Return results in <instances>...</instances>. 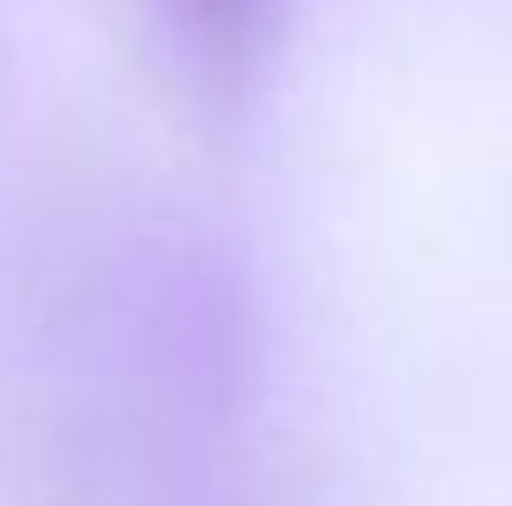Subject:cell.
I'll return each mask as SVG.
<instances>
[{
  "instance_id": "cell-1",
  "label": "cell",
  "mask_w": 512,
  "mask_h": 506,
  "mask_svg": "<svg viewBox=\"0 0 512 506\" xmlns=\"http://www.w3.org/2000/svg\"><path fill=\"white\" fill-rule=\"evenodd\" d=\"M150 52L188 98L234 104L279 26V0H130Z\"/></svg>"
}]
</instances>
